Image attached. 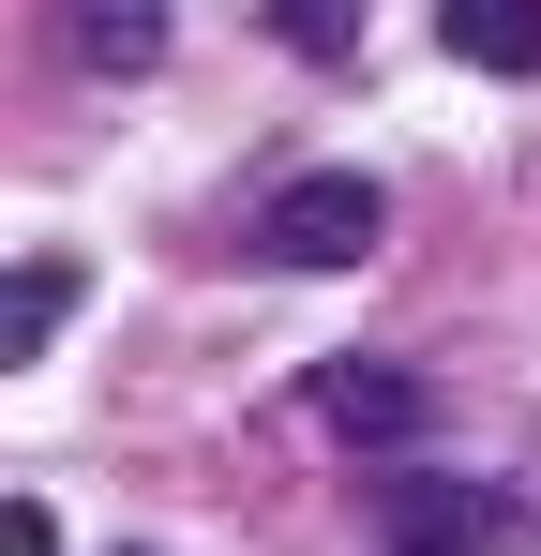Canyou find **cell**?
<instances>
[{"label": "cell", "mask_w": 541, "mask_h": 556, "mask_svg": "<svg viewBox=\"0 0 541 556\" xmlns=\"http://www.w3.org/2000/svg\"><path fill=\"white\" fill-rule=\"evenodd\" d=\"M437 46L466 76H541V0H437Z\"/></svg>", "instance_id": "obj_3"}, {"label": "cell", "mask_w": 541, "mask_h": 556, "mask_svg": "<svg viewBox=\"0 0 541 556\" xmlns=\"http://www.w3.org/2000/svg\"><path fill=\"white\" fill-rule=\"evenodd\" d=\"M316 421H331V437H422V391L376 376V362H331L316 376Z\"/></svg>", "instance_id": "obj_6"}, {"label": "cell", "mask_w": 541, "mask_h": 556, "mask_svg": "<svg viewBox=\"0 0 541 556\" xmlns=\"http://www.w3.org/2000/svg\"><path fill=\"white\" fill-rule=\"evenodd\" d=\"M0 556H61V527H46V511L15 496V511H0Z\"/></svg>", "instance_id": "obj_8"}, {"label": "cell", "mask_w": 541, "mask_h": 556, "mask_svg": "<svg viewBox=\"0 0 541 556\" xmlns=\"http://www.w3.org/2000/svg\"><path fill=\"white\" fill-rule=\"evenodd\" d=\"M376 226H391V195L361 181V166H301V181L270 195L256 256H286V271H361V256H376Z\"/></svg>", "instance_id": "obj_1"}, {"label": "cell", "mask_w": 541, "mask_h": 556, "mask_svg": "<svg viewBox=\"0 0 541 556\" xmlns=\"http://www.w3.org/2000/svg\"><path fill=\"white\" fill-rule=\"evenodd\" d=\"M256 15L301 46V61H347V46H361V0H256Z\"/></svg>", "instance_id": "obj_7"}, {"label": "cell", "mask_w": 541, "mask_h": 556, "mask_svg": "<svg viewBox=\"0 0 541 556\" xmlns=\"http://www.w3.org/2000/svg\"><path fill=\"white\" fill-rule=\"evenodd\" d=\"M512 496L496 481H391V556H496Z\"/></svg>", "instance_id": "obj_2"}, {"label": "cell", "mask_w": 541, "mask_h": 556, "mask_svg": "<svg viewBox=\"0 0 541 556\" xmlns=\"http://www.w3.org/2000/svg\"><path fill=\"white\" fill-rule=\"evenodd\" d=\"M61 316H76V256H15V286H0V362H46Z\"/></svg>", "instance_id": "obj_5"}, {"label": "cell", "mask_w": 541, "mask_h": 556, "mask_svg": "<svg viewBox=\"0 0 541 556\" xmlns=\"http://www.w3.org/2000/svg\"><path fill=\"white\" fill-rule=\"evenodd\" d=\"M61 46L90 76H151L166 61V0H61Z\"/></svg>", "instance_id": "obj_4"}]
</instances>
